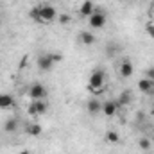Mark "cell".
<instances>
[{
    "label": "cell",
    "instance_id": "1",
    "mask_svg": "<svg viewBox=\"0 0 154 154\" xmlns=\"http://www.w3.org/2000/svg\"><path fill=\"white\" fill-rule=\"evenodd\" d=\"M104 82H106V72L102 68H95L90 74V79H88V90L93 91V93H100Z\"/></svg>",
    "mask_w": 154,
    "mask_h": 154
},
{
    "label": "cell",
    "instance_id": "2",
    "mask_svg": "<svg viewBox=\"0 0 154 154\" xmlns=\"http://www.w3.org/2000/svg\"><path fill=\"white\" fill-rule=\"evenodd\" d=\"M63 59V56L61 54H54V52H48V54H41L38 57V61H36V65H38V68L41 72H48V70H52L54 68V65L56 63H59Z\"/></svg>",
    "mask_w": 154,
    "mask_h": 154
},
{
    "label": "cell",
    "instance_id": "3",
    "mask_svg": "<svg viewBox=\"0 0 154 154\" xmlns=\"http://www.w3.org/2000/svg\"><path fill=\"white\" fill-rule=\"evenodd\" d=\"M39 16H41V23H50L57 18V13H56V7L50 5V4H39Z\"/></svg>",
    "mask_w": 154,
    "mask_h": 154
},
{
    "label": "cell",
    "instance_id": "4",
    "mask_svg": "<svg viewBox=\"0 0 154 154\" xmlns=\"http://www.w3.org/2000/svg\"><path fill=\"white\" fill-rule=\"evenodd\" d=\"M106 22H108V16L102 11H93L90 14V18H88V25L91 29H102L106 25Z\"/></svg>",
    "mask_w": 154,
    "mask_h": 154
},
{
    "label": "cell",
    "instance_id": "5",
    "mask_svg": "<svg viewBox=\"0 0 154 154\" xmlns=\"http://www.w3.org/2000/svg\"><path fill=\"white\" fill-rule=\"evenodd\" d=\"M48 111V104L41 99V100H32L27 108V113L31 116H39V115H45Z\"/></svg>",
    "mask_w": 154,
    "mask_h": 154
},
{
    "label": "cell",
    "instance_id": "6",
    "mask_svg": "<svg viewBox=\"0 0 154 154\" xmlns=\"http://www.w3.org/2000/svg\"><path fill=\"white\" fill-rule=\"evenodd\" d=\"M47 88L41 84V82H34V84H31V88H29V97L32 99V100H41V99H45L47 97Z\"/></svg>",
    "mask_w": 154,
    "mask_h": 154
},
{
    "label": "cell",
    "instance_id": "7",
    "mask_svg": "<svg viewBox=\"0 0 154 154\" xmlns=\"http://www.w3.org/2000/svg\"><path fill=\"white\" fill-rule=\"evenodd\" d=\"M133 72H134L133 63H131L129 59H124V61L120 63V66H118V75L122 77V79H127V77L133 75Z\"/></svg>",
    "mask_w": 154,
    "mask_h": 154
},
{
    "label": "cell",
    "instance_id": "8",
    "mask_svg": "<svg viewBox=\"0 0 154 154\" xmlns=\"http://www.w3.org/2000/svg\"><path fill=\"white\" fill-rule=\"evenodd\" d=\"M95 11V4H93V0H84L82 4H81V7H79V14L81 16H84V18H90V14Z\"/></svg>",
    "mask_w": 154,
    "mask_h": 154
},
{
    "label": "cell",
    "instance_id": "9",
    "mask_svg": "<svg viewBox=\"0 0 154 154\" xmlns=\"http://www.w3.org/2000/svg\"><path fill=\"white\" fill-rule=\"evenodd\" d=\"M116 111H118L116 100H106V102H102V113L106 116H115Z\"/></svg>",
    "mask_w": 154,
    "mask_h": 154
},
{
    "label": "cell",
    "instance_id": "10",
    "mask_svg": "<svg viewBox=\"0 0 154 154\" xmlns=\"http://www.w3.org/2000/svg\"><path fill=\"white\" fill-rule=\"evenodd\" d=\"M86 109H88L90 115H97L99 111H102V102L99 99H90L86 102Z\"/></svg>",
    "mask_w": 154,
    "mask_h": 154
},
{
    "label": "cell",
    "instance_id": "11",
    "mask_svg": "<svg viewBox=\"0 0 154 154\" xmlns=\"http://www.w3.org/2000/svg\"><path fill=\"white\" fill-rule=\"evenodd\" d=\"M138 90H140L142 93H152L154 82L151 81V79L143 77V79H140V81H138Z\"/></svg>",
    "mask_w": 154,
    "mask_h": 154
},
{
    "label": "cell",
    "instance_id": "12",
    "mask_svg": "<svg viewBox=\"0 0 154 154\" xmlns=\"http://www.w3.org/2000/svg\"><path fill=\"white\" fill-rule=\"evenodd\" d=\"M131 100H133L131 91H129V90H124V91H120V97L116 99V106H118V108H124V106L131 104Z\"/></svg>",
    "mask_w": 154,
    "mask_h": 154
},
{
    "label": "cell",
    "instance_id": "13",
    "mask_svg": "<svg viewBox=\"0 0 154 154\" xmlns=\"http://www.w3.org/2000/svg\"><path fill=\"white\" fill-rule=\"evenodd\" d=\"M14 106V99L9 93H0V109H11Z\"/></svg>",
    "mask_w": 154,
    "mask_h": 154
},
{
    "label": "cell",
    "instance_id": "14",
    "mask_svg": "<svg viewBox=\"0 0 154 154\" xmlns=\"http://www.w3.org/2000/svg\"><path fill=\"white\" fill-rule=\"evenodd\" d=\"M79 39H81L82 45H93L97 38H95V34H91L90 31H81V32H79Z\"/></svg>",
    "mask_w": 154,
    "mask_h": 154
},
{
    "label": "cell",
    "instance_id": "15",
    "mask_svg": "<svg viewBox=\"0 0 154 154\" xmlns=\"http://www.w3.org/2000/svg\"><path fill=\"white\" fill-rule=\"evenodd\" d=\"M25 133H27V134H31V136H39V134L43 133V129H41V125H39V124L32 122V124H29V125L25 127Z\"/></svg>",
    "mask_w": 154,
    "mask_h": 154
},
{
    "label": "cell",
    "instance_id": "16",
    "mask_svg": "<svg viewBox=\"0 0 154 154\" xmlns=\"http://www.w3.org/2000/svg\"><path fill=\"white\" fill-rule=\"evenodd\" d=\"M4 131H5V133H14V131H18V120H16V118L5 120V122H4Z\"/></svg>",
    "mask_w": 154,
    "mask_h": 154
},
{
    "label": "cell",
    "instance_id": "17",
    "mask_svg": "<svg viewBox=\"0 0 154 154\" xmlns=\"http://www.w3.org/2000/svg\"><path fill=\"white\" fill-rule=\"evenodd\" d=\"M106 142H109V143H118V142H120V134H118L116 131H108V133H106Z\"/></svg>",
    "mask_w": 154,
    "mask_h": 154
},
{
    "label": "cell",
    "instance_id": "18",
    "mask_svg": "<svg viewBox=\"0 0 154 154\" xmlns=\"http://www.w3.org/2000/svg\"><path fill=\"white\" fill-rule=\"evenodd\" d=\"M29 16H31V20H34L36 23H41V16H39V7L38 5L29 11Z\"/></svg>",
    "mask_w": 154,
    "mask_h": 154
},
{
    "label": "cell",
    "instance_id": "19",
    "mask_svg": "<svg viewBox=\"0 0 154 154\" xmlns=\"http://www.w3.org/2000/svg\"><path fill=\"white\" fill-rule=\"evenodd\" d=\"M138 145H140V149H142V151H149L152 143H151V140H149V138H140Z\"/></svg>",
    "mask_w": 154,
    "mask_h": 154
},
{
    "label": "cell",
    "instance_id": "20",
    "mask_svg": "<svg viewBox=\"0 0 154 154\" xmlns=\"http://www.w3.org/2000/svg\"><path fill=\"white\" fill-rule=\"evenodd\" d=\"M70 22H72L70 14H59V23H61V25H68Z\"/></svg>",
    "mask_w": 154,
    "mask_h": 154
},
{
    "label": "cell",
    "instance_id": "21",
    "mask_svg": "<svg viewBox=\"0 0 154 154\" xmlns=\"http://www.w3.org/2000/svg\"><path fill=\"white\" fill-rule=\"evenodd\" d=\"M145 77H147V79H151V81L154 82V66H151V68H147V70H145Z\"/></svg>",
    "mask_w": 154,
    "mask_h": 154
},
{
    "label": "cell",
    "instance_id": "22",
    "mask_svg": "<svg viewBox=\"0 0 154 154\" xmlns=\"http://www.w3.org/2000/svg\"><path fill=\"white\" fill-rule=\"evenodd\" d=\"M145 31H147V34H149L151 38H154V23H147Z\"/></svg>",
    "mask_w": 154,
    "mask_h": 154
},
{
    "label": "cell",
    "instance_id": "23",
    "mask_svg": "<svg viewBox=\"0 0 154 154\" xmlns=\"http://www.w3.org/2000/svg\"><path fill=\"white\" fill-rule=\"evenodd\" d=\"M20 154H31V152H29L27 149H23V151H20Z\"/></svg>",
    "mask_w": 154,
    "mask_h": 154
}]
</instances>
